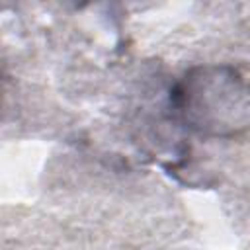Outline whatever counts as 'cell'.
<instances>
[{"label":"cell","mask_w":250,"mask_h":250,"mask_svg":"<svg viewBox=\"0 0 250 250\" xmlns=\"http://www.w3.org/2000/svg\"><path fill=\"white\" fill-rule=\"evenodd\" d=\"M170 119L203 139H236L250 131V78L227 62L193 64L172 84Z\"/></svg>","instance_id":"6da1fadb"}]
</instances>
